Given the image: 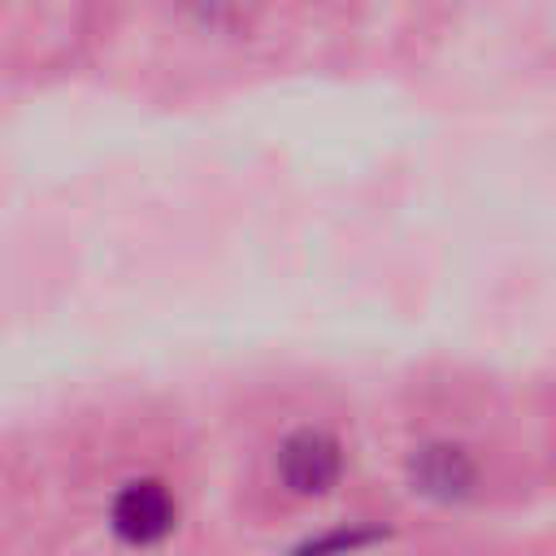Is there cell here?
I'll return each mask as SVG.
<instances>
[{
  "instance_id": "1",
  "label": "cell",
  "mask_w": 556,
  "mask_h": 556,
  "mask_svg": "<svg viewBox=\"0 0 556 556\" xmlns=\"http://www.w3.org/2000/svg\"><path fill=\"white\" fill-rule=\"evenodd\" d=\"M104 526L122 547H156L178 530V495L161 478H130L113 491Z\"/></svg>"
},
{
  "instance_id": "2",
  "label": "cell",
  "mask_w": 556,
  "mask_h": 556,
  "mask_svg": "<svg viewBox=\"0 0 556 556\" xmlns=\"http://www.w3.org/2000/svg\"><path fill=\"white\" fill-rule=\"evenodd\" d=\"M274 473H278L282 491H291L300 500H321L343 478V443L321 426H300L278 443Z\"/></svg>"
},
{
  "instance_id": "3",
  "label": "cell",
  "mask_w": 556,
  "mask_h": 556,
  "mask_svg": "<svg viewBox=\"0 0 556 556\" xmlns=\"http://www.w3.org/2000/svg\"><path fill=\"white\" fill-rule=\"evenodd\" d=\"M404 478H408V491L417 500L439 504V508L465 504L478 491L473 456L460 443H447V439H430V443L413 447L408 460H404Z\"/></svg>"
},
{
  "instance_id": "4",
  "label": "cell",
  "mask_w": 556,
  "mask_h": 556,
  "mask_svg": "<svg viewBox=\"0 0 556 556\" xmlns=\"http://www.w3.org/2000/svg\"><path fill=\"white\" fill-rule=\"evenodd\" d=\"M391 530L378 526V521H343V526H330L321 534H308L300 539L287 556H356L365 547H378Z\"/></svg>"
}]
</instances>
